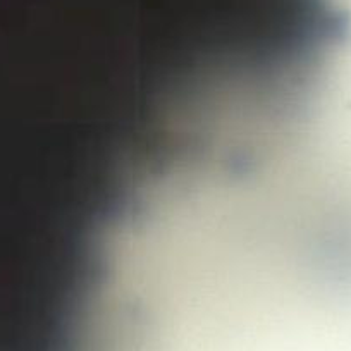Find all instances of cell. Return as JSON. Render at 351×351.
Segmentation results:
<instances>
[{"label":"cell","instance_id":"6da1fadb","mask_svg":"<svg viewBox=\"0 0 351 351\" xmlns=\"http://www.w3.org/2000/svg\"><path fill=\"white\" fill-rule=\"evenodd\" d=\"M2 40H5V38H2ZM7 43H10V41H7ZM12 47H14L16 50H21V47H16V43H12ZM21 52H23V50H21Z\"/></svg>","mask_w":351,"mask_h":351}]
</instances>
